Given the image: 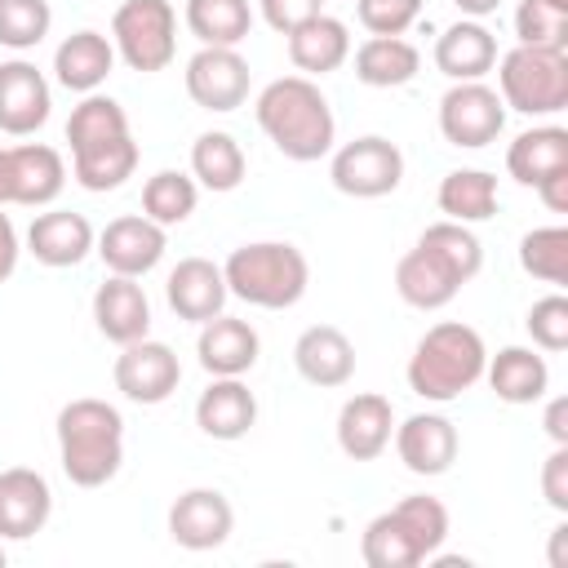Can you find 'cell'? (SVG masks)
<instances>
[{"mask_svg":"<svg viewBox=\"0 0 568 568\" xmlns=\"http://www.w3.org/2000/svg\"><path fill=\"white\" fill-rule=\"evenodd\" d=\"M546 4H550V9H564V13H568V0H546Z\"/></svg>","mask_w":568,"mask_h":568,"instance_id":"53","label":"cell"},{"mask_svg":"<svg viewBox=\"0 0 568 568\" xmlns=\"http://www.w3.org/2000/svg\"><path fill=\"white\" fill-rule=\"evenodd\" d=\"M359 555H364L368 568H417V564H426L422 546L413 541V532H408V524L395 515V506L382 510V515H373V519L364 524V532H359Z\"/></svg>","mask_w":568,"mask_h":568,"instance_id":"35","label":"cell"},{"mask_svg":"<svg viewBox=\"0 0 568 568\" xmlns=\"http://www.w3.org/2000/svg\"><path fill=\"white\" fill-rule=\"evenodd\" d=\"M355 18L368 36H404L422 18V0H355Z\"/></svg>","mask_w":568,"mask_h":568,"instance_id":"44","label":"cell"},{"mask_svg":"<svg viewBox=\"0 0 568 568\" xmlns=\"http://www.w3.org/2000/svg\"><path fill=\"white\" fill-rule=\"evenodd\" d=\"M435 67L453 84L457 80H484L497 67V36L484 22L462 18L448 31H439V40H435Z\"/></svg>","mask_w":568,"mask_h":568,"instance_id":"25","label":"cell"},{"mask_svg":"<svg viewBox=\"0 0 568 568\" xmlns=\"http://www.w3.org/2000/svg\"><path fill=\"white\" fill-rule=\"evenodd\" d=\"M564 541H568V524H559L555 532H550V568H564L568 559H564Z\"/></svg>","mask_w":568,"mask_h":568,"instance_id":"51","label":"cell"},{"mask_svg":"<svg viewBox=\"0 0 568 568\" xmlns=\"http://www.w3.org/2000/svg\"><path fill=\"white\" fill-rule=\"evenodd\" d=\"M484 377L501 404H537L550 390V364L532 346H501L488 355Z\"/></svg>","mask_w":568,"mask_h":568,"instance_id":"28","label":"cell"},{"mask_svg":"<svg viewBox=\"0 0 568 568\" xmlns=\"http://www.w3.org/2000/svg\"><path fill=\"white\" fill-rule=\"evenodd\" d=\"M293 368L320 390H337L355 377V342L337 324H311L293 342Z\"/></svg>","mask_w":568,"mask_h":568,"instance_id":"18","label":"cell"},{"mask_svg":"<svg viewBox=\"0 0 568 568\" xmlns=\"http://www.w3.org/2000/svg\"><path fill=\"white\" fill-rule=\"evenodd\" d=\"M417 71H422V53L404 36H368L355 49V80L368 89H399Z\"/></svg>","mask_w":568,"mask_h":568,"instance_id":"30","label":"cell"},{"mask_svg":"<svg viewBox=\"0 0 568 568\" xmlns=\"http://www.w3.org/2000/svg\"><path fill=\"white\" fill-rule=\"evenodd\" d=\"M111 377H115V390H120L129 404L155 408V404H164V399L178 390V382H182V364H178V355H173L169 342L138 337V342L120 346Z\"/></svg>","mask_w":568,"mask_h":568,"instance_id":"9","label":"cell"},{"mask_svg":"<svg viewBox=\"0 0 568 568\" xmlns=\"http://www.w3.org/2000/svg\"><path fill=\"white\" fill-rule=\"evenodd\" d=\"M497 93L506 111H519V115L564 111L568 106V49L515 44L497 62Z\"/></svg>","mask_w":568,"mask_h":568,"instance_id":"5","label":"cell"},{"mask_svg":"<svg viewBox=\"0 0 568 568\" xmlns=\"http://www.w3.org/2000/svg\"><path fill=\"white\" fill-rule=\"evenodd\" d=\"M93 324L106 342L129 346L151 333V302L133 275H106L93 288Z\"/></svg>","mask_w":568,"mask_h":568,"instance_id":"21","label":"cell"},{"mask_svg":"<svg viewBox=\"0 0 568 568\" xmlns=\"http://www.w3.org/2000/svg\"><path fill=\"white\" fill-rule=\"evenodd\" d=\"M541 497L559 515H568V444H555L550 457L541 462Z\"/></svg>","mask_w":568,"mask_h":568,"instance_id":"46","label":"cell"},{"mask_svg":"<svg viewBox=\"0 0 568 568\" xmlns=\"http://www.w3.org/2000/svg\"><path fill=\"white\" fill-rule=\"evenodd\" d=\"M528 337L537 351H564L568 346V297L564 293H546L528 306V320H524Z\"/></svg>","mask_w":568,"mask_h":568,"instance_id":"43","label":"cell"},{"mask_svg":"<svg viewBox=\"0 0 568 568\" xmlns=\"http://www.w3.org/2000/svg\"><path fill=\"white\" fill-rule=\"evenodd\" d=\"M169 248V231L160 222H151L146 213H124V217H111L102 231H98V244L93 253L102 257V266L111 275H133L142 280L146 271L160 266Z\"/></svg>","mask_w":568,"mask_h":568,"instance_id":"11","label":"cell"},{"mask_svg":"<svg viewBox=\"0 0 568 568\" xmlns=\"http://www.w3.org/2000/svg\"><path fill=\"white\" fill-rule=\"evenodd\" d=\"M18 253H22V244H18V231H13V222H9V213H0V284L18 271Z\"/></svg>","mask_w":568,"mask_h":568,"instance_id":"48","label":"cell"},{"mask_svg":"<svg viewBox=\"0 0 568 568\" xmlns=\"http://www.w3.org/2000/svg\"><path fill=\"white\" fill-rule=\"evenodd\" d=\"M0 568H4V546H0Z\"/></svg>","mask_w":568,"mask_h":568,"instance_id":"54","label":"cell"},{"mask_svg":"<svg viewBox=\"0 0 568 568\" xmlns=\"http://www.w3.org/2000/svg\"><path fill=\"white\" fill-rule=\"evenodd\" d=\"M541 426H546L550 444H568V399H564V395H555V399L546 404V417H541Z\"/></svg>","mask_w":568,"mask_h":568,"instance_id":"49","label":"cell"},{"mask_svg":"<svg viewBox=\"0 0 568 568\" xmlns=\"http://www.w3.org/2000/svg\"><path fill=\"white\" fill-rule=\"evenodd\" d=\"M222 280L231 297L257 311H288L306 297L311 262L288 240H253L231 248V257L222 262Z\"/></svg>","mask_w":568,"mask_h":568,"instance_id":"4","label":"cell"},{"mask_svg":"<svg viewBox=\"0 0 568 568\" xmlns=\"http://www.w3.org/2000/svg\"><path fill=\"white\" fill-rule=\"evenodd\" d=\"M133 169H138V142H133V133H120L111 142L71 151V178L84 191H98V195L124 186L133 178Z\"/></svg>","mask_w":568,"mask_h":568,"instance_id":"31","label":"cell"},{"mask_svg":"<svg viewBox=\"0 0 568 568\" xmlns=\"http://www.w3.org/2000/svg\"><path fill=\"white\" fill-rule=\"evenodd\" d=\"M395 515L408 524V532H413V541L422 546V555H426V559H435V555H439V546L448 541V506H444L439 497L413 493V497L395 501Z\"/></svg>","mask_w":568,"mask_h":568,"instance_id":"41","label":"cell"},{"mask_svg":"<svg viewBox=\"0 0 568 568\" xmlns=\"http://www.w3.org/2000/svg\"><path fill=\"white\" fill-rule=\"evenodd\" d=\"M253 115H257V129L271 138V146L293 164H311V160L328 155L333 142H337L333 106H328V98L320 93V84L311 75L271 80L257 93Z\"/></svg>","mask_w":568,"mask_h":568,"instance_id":"1","label":"cell"},{"mask_svg":"<svg viewBox=\"0 0 568 568\" xmlns=\"http://www.w3.org/2000/svg\"><path fill=\"white\" fill-rule=\"evenodd\" d=\"M453 4L462 9V18H475V22H484L488 13L501 9V0H453Z\"/></svg>","mask_w":568,"mask_h":568,"instance_id":"50","label":"cell"},{"mask_svg":"<svg viewBox=\"0 0 568 568\" xmlns=\"http://www.w3.org/2000/svg\"><path fill=\"white\" fill-rule=\"evenodd\" d=\"M164 297H169V311L186 324H204L213 315H222L226 306V280H222V266L209 262V257H182L169 280H164Z\"/></svg>","mask_w":568,"mask_h":568,"instance_id":"20","label":"cell"},{"mask_svg":"<svg viewBox=\"0 0 568 568\" xmlns=\"http://www.w3.org/2000/svg\"><path fill=\"white\" fill-rule=\"evenodd\" d=\"M435 200L448 222H466V226L488 222L497 213V178L484 169H453V173H444Z\"/></svg>","mask_w":568,"mask_h":568,"instance_id":"33","label":"cell"},{"mask_svg":"<svg viewBox=\"0 0 568 568\" xmlns=\"http://www.w3.org/2000/svg\"><path fill=\"white\" fill-rule=\"evenodd\" d=\"M53 515V488L31 466L0 470V541L36 537Z\"/></svg>","mask_w":568,"mask_h":568,"instance_id":"15","label":"cell"},{"mask_svg":"<svg viewBox=\"0 0 568 568\" xmlns=\"http://www.w3.org/2000/svg\"><path fill=\"white\" fill-rule=\"evenodd\" d=\"M120 133H129V115H124V106H120L115 98H106V93H84V98L71 106V115H67V142H71V151L111 142V138H120Z\"/></svg>","mask_w":568,"mask_h":568,"instance_id":"38","label":"cell"},{"mask_svg":"<svg viewBox=\"0 0 568 568\" xmlns=\"http://www.w3.org/2000/svg\"><path fill=\"white\" fill-rule=\"evenodd\" d=\"M53 27L49 0H0V44L13 53L36 49Z\"/></svg>","mask_w":568,"mask_h":568,"instance_id":"40","label":"cell"},{"mask_svg":"<svg viewBox=\"0 0 568 568\" xmlns=\"http://www.w3.org/2000/svg\"><path fill=\"white\" fill-rule=\"evenodd\" d=\"M195 355H200V368L209 377H244L262 355V337H257V328L248 320L222 311V315L200 324Z\"/></svg>","mask_w":568,"mask_h":568,"instance_id":"17","label":"cell"},{"mask_svg":"<svg viewBox=\"0 0 568 568\" xmlns=\"http://www.w3.org/2000/svg\"><path fill=\"white\" fill-rule=\"evenodd\" d=\"M195 426L209 439L235 444L257 426V395L240 377H213L195 399Z\"/></svg>","mask_w":568,"mask_h":568,"instance_id":"22","label":"cell"},{"mask_svg":"<svg viewBox=\"0 0 568 568\" xmlns=\"http://www.w3.org/2000/svg\"><path fill=\"white\" fill-rule=\"evenodd\" d=\"M111 44L129 71H164L178 53V9L169 0H124L111 18Z\"/></svg>","mask_w":568,"mask_h":568,"instance_id":"6","label":"cell"},{"mask_svg":"<svg viewBox=\"0 0 568 568\" xmlns=\"http://www.w3.org/2000/svg\"><path fill=\"white\" fill-rule=\"evenodd\" d=\"M257 9H262V22H266L271 31L288 36V31L302 27L306 18L324 13V0H257Z\"/></svg>","mask_w":568,"mask_h":568,"instance_id":"45","label":"cell"},{"mask_svg":"<svg viewBox=\"0 0 568 568\" xmlns=\"http://www.w3.org/2000/svg\"><path fill=\"white\" fill-rule=\"evenodd\" d=\"M186 98L200 111H235L248 102V62L240 58V49H217V44H200L186 58Z\"/></svg>","mask_w":568,"mask_h":568,"instance_id":"10","label":"cell"},{"mask_svg":"<svg viewBox=\"0 0 568 568\" xmlns=\"http://www.w3.org/2000/svg\"><path fill=\"white\" fill-rule=\"evenodd\" d=\"M484 364H488L484 337L462 320H439L417 337L404 377L408 390L422 395L426 404H453L475 382H484Z\"/></svg>","mask_w":568,"mask_h":568,"instance_id":"3","label":"cell"},{"mask_svg":"<svg viewBox=\"0 0 568 568\" xmlns=\"http://www.w3.org/2000/svg\"><path fill=\"white\" fill-rule=\"evenodd\" d=\"M244 173H248V160H244V146L231 133L209 129V133H200L191 142V178H195V186L226 195V191H235L244 182Z\"/></svg>","mask_w":568,"mask_h":568,"instance_id":"32","label":"cell"},{"mask_svg":"<svg viewBox=\"0 0 568 568\" xmlns=\"http://www.w3.org/2000/svg\"><path fill=\"white\" fill-rule=\"evenodd\" d=\"M284 40H288V62H293L302 75H328V71H337V67L351 58V31H346V22L333 18V13L306 18V22L293 27Z\"/></svg>","mask_w":568,"mask_h":568,"instance_id":"26","label":"cell"},{"mask_svg":"<svg viewBox=\"0 0 568 568\" xmlns=\"http://www.w3.org/2000/svg\"><path fill=\"white\" fill-rule=\"evenodd\" d=\"M53 111L49 80L36 62L9 58L0 62V133L9 138H31Z\"/></svg>","mask_w":568,"mask_h":568,"instance_id":"12","label":"cell"},{"mask_svg":"<svg viewBox=\"0 0 568 568\" xmlns=\"http://www.w3.org/2000/svg\"><path fill=\"white\" fill-rule=\"evenodd\" d=\"M390 435H395V408L386 395L377 390H364V395H351L342 408H337V448L351 457V462H373L390 448Z\"/></svg>","mask_w":568,"mask_h":568,"instance_id":"19","label":"cell"},{"mask_svg":"<svg viewBox=\"0 0 568 568\" xmlns=\"http://www.w3.org/2000/svg\"><path fill=\"white\" fill-rule=\"evenodd\" d=\"M111 71H115V44H111L102 31H93V27L67 36V40L53 49V80H58L62 89L80 93V98H84V93H98Z\"/></svg>","mask_w":568,"mask_h":568,"instance_id":"23","label":"cell"},{"mask_svg":"<svg viewBox=\"0 0 568 568\" xmlns=\"http://www.w3.org/2000/svg\"><path fill=\"white\" fill-rule=\"evenodd\" d=\"M9 186H13V204H27V209L53 204L67 186L62 151H53L44 142L9 146Z\"/></svg>","mask_w":568,"mask_h":568,"instance_id":"24","label":"cell"},{"mask_svg":"<svg viewBox=\"0 0 568 568\" xmlns=\"http://www.w3.org/2000/svg\"><path fill=\"white\" fill-rule=\"evenodd\" d=\"M324 4H328V0H324Z\"/></svg>","mask_w":568,"mask_h":568,"instance_id":"55","label":"cell"},{"mask_svg":"<svg viewBox=\"0 0 568 568\" xmlns=\"http://www.w3.org/2000/svg\"><path fill=\"white\" fill-rule=\"evenodd\" d=\"M195 204H200V186H195V178L182 173V169H160V173H151L146 186H142V213H146L151 222H160L164 231H169V226H182V222L195 213Z\"/></svg>","mask_w":568,"mask_h":568,"instance_id":"36","label":"cell"},{"mask_svg":"<svg viewBox=\"0 0 568 568\" xmlns=\"http://www.w3.org/2000/svg\"><path fill=\"white\" fill-rule=\"evenodd\" d=\"M390 439H395V453H399L404 470H413L422 479L444 475L457 462V448H462V435L444 413H413L395 426Z\"/></svg>","mask_w":568,"mask_h":568,"instance_id":"14","label":"cell"},{"mask_svg":"<svg viewBox=\"0 0 568 568\" xmlns=\"http://www.w3.org/2000/svg\"><path fill=\"white\" fill-rule=\"evenodd\" d=\"M395 293H399L404 306H413V311H444V306L462 293V280H457L435 253H426L422 244H413V248L395 262Z\"/></svg>","mask_w":568,"mask_h":568,"instance_id":"27","label":"cell"},{"mask_svg":"<svg viewBox=\"0 0 568 568\" xmlns=\"http://www.w3.org/2000/svg\"><path fill=\"white\" fill-rule=\"evenodd\" d=\"M98 244V231L84 213H71V209H49V213H36L31 226H27V253L40 262V266H80Z\"/></svg>","mask_w":568,"mask_h":568,"instance_id":"16","label":"cell"},{"mask_svg":"<svg viewBox=\"0 0 568 568\" xmlns=\"http://www.w3.org/2000/svg\"><path fill=\"white\" fill-rule=\"evenodd\" d=\"M328 178L351 200H382L404 182V151L382 133L351 138L333 151Z\"/></svg>","mask_w":568,"mask_h":568,"instance_id":"7","label":"cell"},{"mask_svg":"<svg viewBox=\"0 0 568 568\" xmlns=\"http://www.w3.org/2000/svg\"><path fill=\"white\" fill-rule=\"evenodd\" d=\"M186 31L200 44L240 49L253 31V4L248 0H186Z\"/></svg>","mask_w":568,"mask_h":568,"instance_id":"34","label":"cell"},{"mask_svg":"<svg viewBox=\"0 0 568 568\" xmlns=\"http://www.w3.org/2000/svg\"><path fill=\"white\" fill-rule=\"evenodd\" d=\"M515 40L532 49H568V13L550 9L546 0H519L515 9Z\"/></svg>","mask_w":568,"mask_h":568,"instance_id":"42","label":"cell"},{"mask_svg":"<svg viewBox=\"0 0 568 568\" xmlns=\"http://www.w3.org/2000/svg\"><path fill=\"white\" fill-rule=\"evenodd\" d=\"M235 528V510L217 488H186L169 506V537L182 550H217Z\"/></svg>","mask_w":568,"mask_h":568,"instance_id":"13","label":"cell"},{"mask_svg":"<svg viewBox=\"0 0 568 568\" xmlns=\"http://www.w3.org/2000/svg\"><path fill=\"white\" fill-rule=\"evenodd\" d=\"M559 169H568V129H559V124L524 129L506 151V173L519 186H537Z\"/></svg>","mask_w":568,"mask_h":568,"instance_id":"29","label":"cell"},{"mask_svg":"<svg viewBox=\"0 0 568 568\" xmlns=\"http://www.w3.org/2000/svg\"><path fill=\"white\" fill-rule=\"evenodd\" d=\"M417 244L426 248V253H435L462 284H470L479 271H484V244H479V235L466 226V222H430L422 235H417Z\"/></svg>","mask_w":568,"mask_h":568,"instance_id":"37","label":"cell"},{"mask_svg":"<svg viewBox=\"0 0 568 568\" xmlns=\"http://www.w3.org/2000/svg\"><path fill=\"white\" fill-rule=\"evenodd\" d=\"M519 266L541 284H568V226H537L519 240Z\"/></svg>","mask_w":568,"mask_h":568,"instance_id":"39","label":"cell"},{"mask_svg":"<svg viewBox=\"0 0 568 568\" xmlns=\"http://www.w3.org/2000/svg\"><path fill=\"white\" fill-rule=\"evenodd\" d=\"M506 129V102L493 84L484 80H457L444 98H439V133L448 146L462 151H479L488 142H497Z\"/></svg>","mask_w":568,"mask_h":568,"instance_id":"8","label":"cell"},{"mask_svg":"<svg viewBox=\"0 0 568 568\" xmlns=\"http://www.w3.org/2000/svg\"><path fill=\"white\" fill-rule=\"evenodd\" d=\"M13 204V186H9V146H0V209Z\"/></svg>","mask_w":568,"mask_h":568,"instance_id":"52","label":"cell"},{"mask_svg":"<svg viewBox=\"0 0 568 568\" xmlns=\"http://www.w3.org/2000/svg\"><path fill=\"white\" fill-rule=\"evenodd\" d=\"M58 462L75 488H102L124 466V417L115 404L80 395L58 408Z\"/></svg>","mask_w":568,"mask_h":568,"instance_id":"2","label":"cell"},{"mask_svg":"<svg viewBox=\"0 0 568 568\" xmlns=\"http://www.w3.org/2000/svg\"><path fill=\"white\" fill-rule=\"evenodd\" d=\"M532 191L541 195V204H546L550 213H568V169L550 173V178H546V182H537Z\"/></svg>","mask_w":568,"mask_h":568,"instance_id":"47","label":"cell"}]
</instances>
